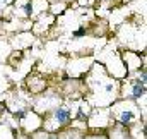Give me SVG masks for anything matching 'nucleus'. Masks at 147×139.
Masks as SVG:
<instances>
[{
  "mask_svg": "<svg viewBox=\"0 0 147 139\" xmlns=\"http://www.w3.org/2000/svg\"><path fill=\"white\" fill-rule=\"evenodd\" d=\"M144 93H146L144 84H135V86H134V96H135V98H140Z\"/></svg>",
  "mask_w": 147,
  "mask_h": 139,
  "instance_id": "2",
  "label": "nucleus"
},
{
  "mask_svg": "<svg viewBox=\"0 0 147 139\" xmlns=\"http://www.w3.org/2000/svg\"><path fill=\"white\" fill-rule=\"evenodd\" d=\"M84 35H86V29H84V28H80V29L75 31V36H84Z\"/></svg>",
  "mask_w": 147,
  "mask_h": 139,
  "instance_id": "4",
  "label": "nucleus"
},
{
  "mask_svg": "<svg viewBox=\"0 0 147 139\" xmlns=\"http://www.w3.org/2000/svg\"><path fill=\"white\" fill-rule=\"evenodd\" d=\"M55 117H57L58 122L65 124V122L69 120V112H67L65 108H57V110H55Z\"/></svg>",
  "mask_w": 147,
  "mask_h": 139,
  "instance_id": "1",
  "label": "nucleus"
},
{
  "mask_svg": "<svg viewBox=\"0 0 147 139\" xmlns=\"http://www.w3.org/2000/svg\"><path fill=\"white\" fill-rule=\"evenodd\" d=\"M132 119H134V113H132V112H125V113H121V124H130Z\"/></svg>",
  "mask_w": 147,
  "mask_h": 139,
  "instance_id": "3",
  "label": "nucleus"
},
{
  "mask_svg": "<svg viewBox=\"0 0 147 139\" xmlns=\"http://www.w3.org/2000/svg\"><path fill=\"white\" fill-rule=\"evenodd\" d=\"M26 12H28V14H31V5H29V3L26 5Z\"/></svg>",
  "mask_w": 147,
  "mask_h": 139,
  "instance_id": "5",
  "label": "nucleus"
}]
</instances>
